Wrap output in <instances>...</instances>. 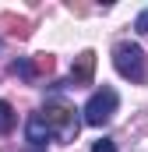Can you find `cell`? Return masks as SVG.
I'll return each instance as SVG.
<instances>
[{"label": "cell", "mask_w": 148, "mask_h": 152, "mask_svg": "<svg viewBox=\"0 0 148 152\" xmlns=\"http://www.w3.org/2000/svg\"><path fill=\"white\" fill-rule=\"evenodd\" d=\"M113 67L127 78V81H138V85L148 81V57H145V50L138 42H120L113 50Z\"/></svg>", "instance_id": "6da1fadb"}, {"label": "cell", "mask_w": 148, "mask_h": 152, "mask_svg": "<svg viewBox=\"0 0 148 152\" xmlns=\"http://www.w3.org/2000/svg\"><path fill=\"white\" fill-rule=\"evenodd\" d=\"M116 106H120V96L113 92L110 85H102V88H95L92 96H88V103H85V124H92V127H102V124H110L113 113H116Z\"/></svg>", "instance_id": "7a4b0ae2"}, {"label": "cell", "mask_w": 148, "mask_h": 152, "mask_svg": "<svg viewBox=\"0 0 148 152\" xmlns=\"http://www.w3.org/2000/svg\"><path fill=\"white\" fill-rule=\"evenodd\" d=\"M39 117L46 120L49 134H57L60 142H74V138H78V117H74V110L67 103H49Z\"/></svg>", "instance_id": "3957f363"}, {"label": "cell", "mask_w": 148, "mask_h": 152, "mask_svg": "<svg viewBox=\"0 0 148 152\" xmlns=\"http://www.w3.org/2000/svg\"><path fill=\"white\" fill-rule=\"evenodd\" d=\"M92 71H95V53L85 50V53L78 57V64L71 67V81H67V85H74V88H78V85H88V81H92Z\"/></svg>", "instance_id": "277c9868"}, {"label": "cell", "mask_w": 148, "mask_h": 152, "mask_svg": "<svg viewBox=\"0 0 148 152\" xmlns=\"http://www.w3.org/2000/svg\"><path fill=\"white\" fill-rule=\"evenodd\" d=\"M25 134H28V145H46V138H53V134H49V127H46V120H42V117L39 113H32L28 117V124H25Z\"/></svg>", "instance_id": "5b68a950"}, {"label": "cell", "mask_w": 148, "mask_h": 152, "mask_svg": "<svg viewBox=\"0 0 148 152\" xmlns=\"http://www.w3.org/2000/svg\"><path fill=\"white\" fill-rule=\"evenodd\" d=\"M11 127H14V110H11V103L0 99V134H7Z\"/></svg>", "instance_id": "8992f818"}, {"label": "cell", "mask_w": 148, "mask_h": 152, "mask_svg": "<svg viewBox=\"0 0 148 152\" xmlns=\"http://www.w3.org/2000/svg\"><path fill=\"white\" fill-rule=\"evenodd\" d=\"M11 71H14L18 78H32V71H36V67H32L28 60H14V64H11Z\"/></svg>", "instance_id": "52a82bcc"}, {"label": "cell", "mask_w": 148, "mask_h": 152, "mask_svg": "<svg viewBox=\"0 0 148 152\" xmlns=\"http://www.w3.org/2000/svg\"><path fill=\"white\" fill-rule=\"evenodd\" d=\"M134 28H138L141 36H148V7L141 11V14H138V21H134Z\"/></svg>", "instance_id": "ba28073f"}, {"label": "cell", "mask_w": 148, "mask_h": 152, "mask_svg": "<svg viewBox=\"0 0 148 152\" xmlns=\"http://www.w3.org/2000/svg\"><path fill=\"white\" fill-rule=\"evenodd\" d=\"M92 152H116V145H113L110 138H102V142H95V145H92Z\"/></svg>", "instance_id": "9c48e42d"}]
</instances>
